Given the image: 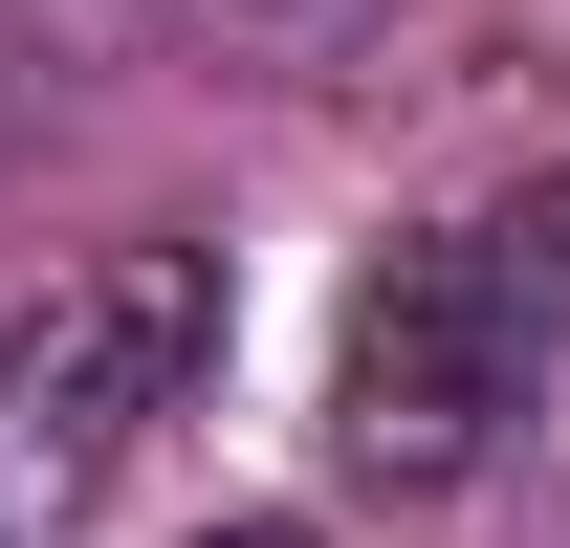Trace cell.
Listing matches in <instances>:
<instances>
[{
  "label": "cell",
  "instance_id": "obj_1",
  "mask_svg": "<svg viewBox=\"0 0 570 548\" xmlns=\"http://www.w3.org/2000/svg\"><path fill=\"white\" fill-rule=\"evenodd\" d=\"M570 351V198H504V219H439L352 285V351H330V439L352 482H483L504 417L549 395Z\"/></svg>",
  "mask_w": 570,
  "mask_h": 548
},
{
  "label": "cell",
  "instance_id": "obj_2",
  "mask_svg": "<svg viewBox=\"0 0 570 548\" xmlns=\"http://www.w3.org/2000/svg\"><path fill=\"white\" fill-rule=\"evenodd\" d=\"M198 373H219V264L198 242H110L88 285H45V330H0V548H67Z\"/></svg>",
  "mask_w": 570,
  "mask_h": 548
},
{
  "label": "cell",
  "instance_id": "obj_3",
  "mask_svg": "<svg viewBox=\"0 0 570 548\" xmlns=\"http://www.w3.org/2000/svg\"><path fill=\"white\" fill-rule=\"evenodd\" d=\"M219 548H307V527H219Z\"/></svg>",
  "mask_w": 570,
  "mask_h": 548
}]
</instances>
